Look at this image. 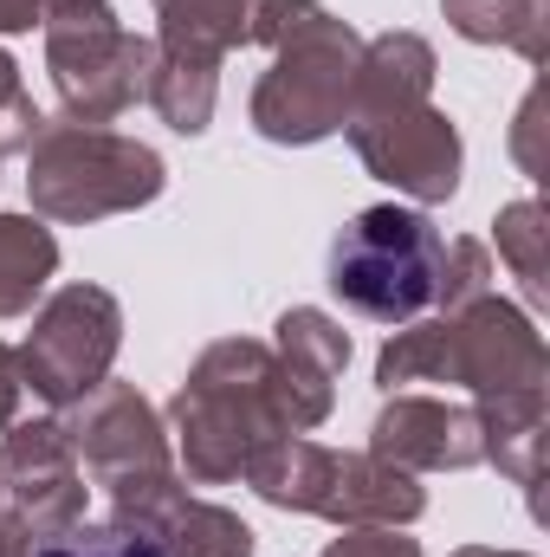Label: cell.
I'll return each instance as SVG.
<instances>
[{"instance_id":"obj_16","label":"cell","mask_w":550,"mask_h":557,"mask_svg":"<svg viewBox=\"0 0 550 557\" xmlns=\"http://www.w3.org/2000/svg\"><path fill=\"white\" fill-rule=\"evenodd\" d=\"M330 467H337V447H324V441H311V434H278L266 441L253 460H247V486L278 506V512H324V486H330Z\"/></svg>"},{"instance_id":"obj_12","label":"cell","mask_w":550,"mask_h":557,"mask_svg":"<svg viewBox=\"0 0 550 557\" xmlns=\"http://www.w3.org/2000/svg\"><path fill=\"white\" fill-rule=\"evenodd\" d=\"M370 454H383L409 473H466V467H479V416H473V403L396 389L370 428Z\"/></svg>"},{"instance_id":"obj_32","label":"cell","mask_w":550,"mask_h":557,"mask_svg":"<svg viewBox=\"0 0 550 557\" xmlns=\"http://www.w3.org/2000/svg\"><path fill=\"white\" fill-rule=\"evenodd\" d=\"M0 162H7V156H0Z\"/></svg>"},{"instance_id":"obj_9","label":"cell","mask_w":550,"mask_h":557,"mask_svg":"<svg viewBox=\"0 0 550 557\" xmlns=\"http://www.w3.org/2000/svg\"><path fill=\"white\" fill-rule=\"evenodd\" d=\"M460 383L466 396H505V389H545L550 383V350L538 337V318L518 311L512 298L486 292L466 311L440 318V376Z\"/></svg>"},{"instance_id":"obj_2","label":"cell","mask_w":550,"mask_h":557,"mask_svg":"<svg viewBox=\"0 0 550 557\" xmlns=\"http://www.w3.org/2000/svg\"><path fill=\"white\" fill-rule=\"evenodd\" d=\"M65 434H72V454L91 473V486L111 493V519H124V525H137V532L155 539V525L188 493L155 403L142 396L137 383L104 376L91 396H78L65 409Z\"/></svg>"},{"instance_id":"obj_20","label":"cell","mask_w":550,"mask_h":557,"mask_svg":"<svg viewBox=\"0 0 550 557\" xmlns=\"http://www.w3.org/2000/svg\"><path fill=\"white\" fill-rule=\"evenodd\" d=\"M447 26L473 46H505L525 65H545V0H440Z\"/></svg>"},{"instance_id":"obj_18","label":"cell","mask_w":550,"mask_h":557,"mask_svg":"<svg viewBox=\"0 0 550 557\" xmlns=\"http://www.w3.org/2000/svg\"><path fill=\"white\" fill-rule=\"evenodd\" d=\"M175 137H201L214 124V104H221V65L214 59H188V52H162L155 46V65H149V98H142Z\"/></svg>"},{"instance_id":"obj_23","label":"cell","mask_w":550,"mask_h":557,"mask_svg":"<svg viewBox=\"0 0 550 557\" xmlns=\"http://www.w3.org/2000/svg\"><path fill=\"white\" fill-rule=\"evenodd\" d=\"M486 292H492V247L473 240V234L447 240V247H440V267H434V311H440V318H447V311H466V305L486 298Z\"/></svg>"},{"instance_id":"obj_28","label":"cell","mask_w":550,"mask_h":557,"mask_svg":"<svg viewBox=\"0 0 550 557\" xmlns=\"http://www.w3.org/2000/svg\"><path fill=\"white\" fill-rule=\"evenodd\" d=\"M0 557H33V539H26V525L0 506Z\"/></svg>"},{"instance_id":"obj_31","label":"cell","mask_w":550,"mask_h":557,"mask_svg":"<svg viewBox=\"0 0 550 557\" xmlns=\"http://www.w3.org/2000/svg\"><path fill=\"white\" fill-rule=\"evenodd\" d=\"M453 557H532V552H492V545H460Z\"/></svg>"},{"instance_id":"obj_22","label":"cell","mask_w":550,"mask_h":557,"mask_svg":"<svg viewBox=\"0 0 550 557\" xmlns=\"http://www.w3.org/2000/svg\"><path fill=\"white\" fill-rule=\"evenodd\" d=\"M492 234H499V260H505L512 278L525 285V298H532V305H545V292H550V227H545V208L525 195V201L499 208Z\"/></svg>"},{"instance_id":"obj_15","label":"cell","mask_w":550,"mask_h":557,"mask_svg":"<svg viewBox=\"0 0 550 557\" xmlns=\"http://www.w3.org/2000/svg\"><path fill=\"white\" fill-rule=\"evenodd\" d=\"M545 389H505V396H473L479 416V460H492L512 486H538L545 480Z\"/></svg>"},{"instance_id":"obj_24","label":"cell","mask_w":550,"mask_h":557,"mask_svg":"<svg viewBox=\"0 0 550 557\" xmlns=\"http://www.w3.org/2000/svg\"><path fill=\"white\" fill-rule=\"evenodd\" d=\"M33 557H162V545L137 532V525H124V519H78V525H65V532H52V539H39Z\"/></svg>"},{"instance_id":"obj_1","label":"cell","mask_w":550,"mask_h":557,"mask_svg":"<svg viewBox=\"0 0 550 557\" xmlns=\"http://www.w3.org/2000/svg\"><path fill=\"white\" fill-rule=\"evenodd\" d=\"M162 428H168V447L182 460V480H195V486L240 480L266 441L291 434L273 396V344H260V337L208 344L188 363L182 389L168 396Z\"/></svg>"},{"instance_id":"obj_27","label":"cell","mask_w":550,"mask_h":557,"mask_svg":"<svg viewBox=\"0 0 550 557\" xmlns=\"http://www.w3.org/2000/svg\"><path fill=\"white\" fill-rule=\"evenodd\" d=\"M46 13H39V0H0V39L7 33H33Z\"/></svg>"},{"instance_id":"obj_25","label":"cell","mask_w":550,"mask_h":557,"mask_svg":"<svg viewBox=\"0 0 550 557\" xmlns=\"http://www.w3.org/2000/svg\"><path fill=\"white\" fill-rule=\"evenodd\" d=\"M324 557H421V545L402 525H337Z\"/></svg>"},{"instance_id":"obj_10","label":"cell","mask_w":550,"mask_h":557,"mask_svg":"<svg viewBox=\"0 0 550 557\" xmlns=\"http://www.w3.org/2000/svg\"><path fill=\"white\" fill-rule=\"evenodd\" d=\"M85 467L59 416H20L0 434V506L26 525V539H52L85 519Z\"/></svg>"},{"instance_id":"obj_6","label":"cell","mask_w":550,"mask_h":557,"mask_svg":"<svg viewBox=\"0 0 550 557\" xmlns=\"http://www.w3.org/2000/svg\"><path fill=\"white\" fill-rule=\"evenodd\" d=\"M39 33H46V72H52L59 111L72 124H111V117L137 111L142 98H149L155 39L117 26L111 0L52 13Z\"/></svg>"},{"instance_id":"obj_5","label":"cell","mask_w":550,"mask_h":557,"mask_svg":"<svg viewBox=\"0 0 550 557\" xmlns=\"http://www.w3.org/2000/svg\"><path fill=\"white\" fill-rule=\"evenodd\" d=\"M440 227L421 208H363L330 240V292L376 324H409L434 305V267H440Z\"/></svg>"},{"instance_id":"obj_3","label":"cell","mask_w":550,"mask_h":557,"mask_svg":"<svg viewBox=\"0 0 550 557\" xmlns=\"http://www.w3.org/2000/svg\"><path fill=\"white\" fill-rule=\"evenodd\" d=\"M168 188V162L149 143L104 131V124H39L26 143V201L39 221L91 227L111 214H137Z\"/></svg>"},{"instance_id":"obj_21","label":"cell","mask_w":550,"mask_h":557,"mask_svg":"<svg viewBox=\"0 0 550 557\" xmlns=\"http://www.w3.org/2000/svg\"><path fill=\"white\" fill-rule=\"evenodd\" d=\"M155 545H162V557H253L260 552L253 525H247L234 506L195 499V493L175 499V512L155 525Z\"/></svg>"},{"instance_id":"obj_4","label":"cell","mask_w":550,"mask_h":557,"mask_svg":"<svg viewBox=\"0 0 550 557\" xmlns=\"http://www.w3.org/2000/svg\"><path fill=\"white\" fill-rule=\"evenodd\" d=\"M273 65L253 85V131L278 149H311V143L337 137L350 117V91H357V65H363V39L350 20H337L324 0H311L273 46Z\"/></svg>"},{"instance_id":"obj_19","label":"cell","mask_w":550,"mask_h":557,"mask_svg":"<svg viewBox=\"0 0 550 557\" xmlns=\"http://www.w3.org/2000/svg\"><path fill=\"white\" fill-rule=\"evenodd\" d=\"M59 273V240L39 214H0V318H26Z\"/></svg>"},{"instance_id":"obj_11","label":"cell","mask_w":550,"mask_h":557,"mask_svg":"<svg viewBox=\"0 0 550 557\" xmlns=\"http://www.w3.org/2000/svg\"><path fill=\"white\" fill-rule=\"evenodd\" d=\"M350 363V331L317 311V305H291L273 324V396L291 434L324 428L337 409V376Z\"/></svg>"},{"instance_id":"obj_17","label":"cell","mask_w":550,"mask_h":557,"mask_svg":"<svg viewBox=\"0 0 550 557\" xmlns=\"http://www.w3.org/2000/svg\"><path fill=\"white\" fill-rule=\"evenodd\" d=\"M434 46L421 33H376L363 39V65H357V91L350 111H383V104H421L434 98Z\"/></svg>"},{"instance_id":"obj_13","label":"cell","mask_w":550,"mask_h":557,"mask_svg":"<svg viewBox=\"0 0 550 557\" xmlns=\"http://www.w3.org/2000/svg\"><path fill=\"white\" fill-rule=\"evenodd\" d=\"M311 0H155V46L188 59H227L234 46H273Z\"/></svg>"},{"instance_id":"obj_30","label":"cell","mask_w":550,"mask_h":557,"mask_svg":"<svg viewBox=\"0 0 550 557\" xmlns=\"http://www.w3.org/2000/svg\"><path fill=\"white\" fill-rule=\"evenodd\" d=\"M72 7H98V0H39L46 20H52V13H72ZM46 20H39V26H46Z\"/></svg>"},{"instance_id":"obj_26","label":"cell","mask_w":550,"mask_h":557,"mask_svg":"<svg viewBox=\"0 0 550 557\" xmlns=\"http://www.w3.org/2000/svg\"><path fill=\"white\" fill-rule=\"evenodd\" d=\"M26 403H33V389H26V370H20V350H13V344H0V434H7L13 421L26 416Z\"/></svg>"},{"instance_id":"obj_8","label":"cell","mask_w":550,"mask_h":557,"mask_svg":"<svg viewBox=\"0 0 550 557\" xmlns=\"http://www.w3.org/2000/svg\"><path fill=\"white\" fill-rule=\"evenodd\" d=\"M343 137H350L357 162L376 182H389L396 195H409L421 208L460 195L466 143H460L453 117L434 98H421V104H383V111H350L343 117Z\"/></svg>"},{"instance_id":"obj_7","label":"cell","mask_w":550,"mask_h":557,"mask_svg":"<svg viewBox=\"0 0 550 557\" xmlns=\"http://www.w3.org/2000/svg\"><path fill=\"white\" fill-rule=\"evenodd\" d=\"M13 350H20L33 403L72 409L78 396H91L111 376V363L124 350V305H117V292L85 285V278L59 285L52 298L33 305V331Z\"/></svg>"},{"instance_id":"obj_14","label":"cell","mask_w":550,"mask_h":557,"mask_svg":"<svg viewBox=\"0 0 550 557\" xmlns=\"http://www.w3.org/2000/svg\"><path fill=\"white\" fill-rule=\"evenodd\" d=\"M421 512H427L421 473L363 447V454H337L317 519H330V525H414Z\"/></svg>"},{"instance_id":"obj_29","label":"cell","mask_w":550,"mask_h":557,"mask_svg":"<svg viewBox=\"0 0 550 557\" xmlns=\"http://www.w3.org/2000/svg\"><path fill=\"white\" fill-rule=\"evenodd\" d=\"M26 98V85H20V65H13V52L0 46V111H13Z\"/></svg>"}]
</instances>
